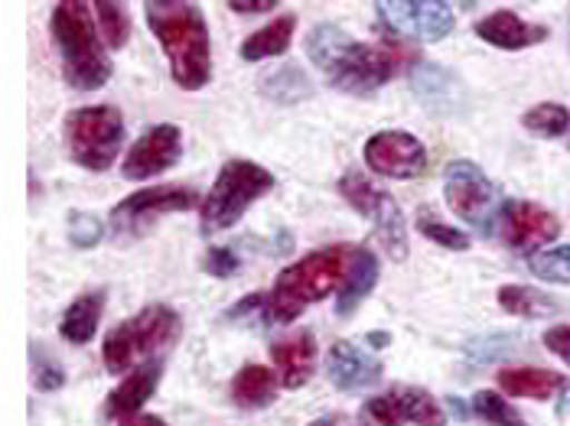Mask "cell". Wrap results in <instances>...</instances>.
Masks as SVG:
<instances>
[{
    "label": "cell",
    "instance_id": "4dcf8cb0",
    "mask_svg": "<svg viewBox=\"0 0 570 426\" xmlns=\"http://www.w3.org/2000/svg\"><path fill=\"white\" fill-rule=\"evenodd\" d=\"M473 414L489 426H528L522 417H519V410L505 400V397H499V394H492V390H476V397H473Z\"/></svg>",
    "mask_w": 570,
    "mask_h": 426
},
{
    "label": "cell",
    "instance_id": "ffe728a7",
    "mask_svg": "<svg viewBox=\"0 0 570 426\" xmlns=\"http://www.w3.org/2000/svg\"><path fill=\"white\" fill-rule=\"evenodd\" d=\"M277 387H281V378L274 368L267 365H245L235 378H232V404L242 407V410H264L274 404L277 397Z\"/></svg>",
    "mask_w": 570,
    "mask_h": 426
},
{
    "label": "cell",
    "instance_id": "6da1fadb",
    "mask_svg": "<svg viewBox=\"0 0 570 426\" xmlns=\"http://www.w3.org/2000/svg\"><path fill=\"white\" fill-rule=\"evenodd\" d=\"M147 23L170 59V76L183 91H199L213 79V43L199 3L147 0Z\"/></svg>",
    "mask_w": 570,
    "mask_h": 426
},
{
    "label": "cell",
    "instance_id": "f35d334b",
    "mask_svg": "<svg viewBox=\"0 0 570 426\" xmlns=\"http://www.w3.org/2000/svg\"><path fill=\"white\" fill-rule=\"evenodd\" d=\"M368 341H372V345H389V336H385V333H372Z\"/></svg>",
    "mask_w": 570,
    "mask_h": 426
},
{
    "label": "cell",
    "instance_id": "cb8c5ba5",
    "mask_svg": "<svg viewBox=\"0 0 570 426\" xmlns=\"http://www.w3.org/2000/svg\"><path fill=\"white\" fill-rule=\"evenodd\" d=\"M411 86L417 91V98L434 111H456V105H460V82L446 69H438L431 62H421L414 69Z\"/></svg>",
    "mask_w": 570,
    "mask_h": 426
},
{
    "label": "cell",
    "instance_id": "e0dca14e",
    "mask_svg": "<svg viewBox=\"0 0 570 426\" xmlns=\"http://www.w3.org/2000/svg\"><path fill=\"white\" fill-rule=\"evenodd\" d=\"M271 361H274V371H277V378L287 390L304 387L309 382V375H313V365H316L313 333L301 329V333H291V336L274 341L271 345Z\"/></svg>",
    "mask_w": 570,
    "mask_h": 426
},
{
    "label": "cell",
    "instance_id": "44dd1931",
    "mask_svg": "<svg viewBox=\"0 0 570 426\" xmlns=\"http://www.w3.org/2000/svg\"><path fill=\"white\" fill-rule=\"evenodd\" d=\"M499 387L512 397H528V400H551L554 394L568 390V378L548 368H502L499 371Z\"/></svg>",
    "mask_w": 570,
    "mask_h": 426
},
{
    "label": "cell",
    "instance_id": "d4e9b609",
    "mask_svg": "<svg viewBox=\"0 0 570 426\" xmlns=\"http://www.w3.org/2000/svg\"><path fill=\"white\" fill-rule=\"evenodd\" d=\"M375 284H379V257H375L372 248L362 245V248H358V260H355V267H352L350 280H346V287H343L340 297H336V316H343V319L352 316L355 306L375 290Z\"/></svg>",
    "mask_w": 570,
    "mask_h": 426
},
{
    "label": "cell",
    "instance_id": "7402d4cb",
    "mask_svg": "<svg viewBox=\"0 0 570 426\" xmlns=\"http://www.w3.org/2000/svg\"><path fill=\"white\" fill-rule=\"evenodd\" d=\"M101 313H105V290H91L76 303H69V309L59 319V336L69 345H88L98 333Z\"/></svg>",
    "mask_w": 570,
    "mask_h": 426
},
{
    "label": "cell",
    "instance_id": "484cf974",
    "mask_svg": "<svg viewBox=\"0 0 570 426\" xmlns=\"http://www.w3.org/2000/svg\"><path fill=\"white\" fill-rule=\"evenodd\" d=\"M499 306L509 313V316H519V319H548L558 313V303L534 290V287H525V284H505L499 287Z\"/></svg>",
    "mask_w": 570,
    "mask_h": 426
},
{
    "label": "cell",
    "instance_id": "f546056e",
    "mask_svg": "<svg viewBox=\"0 0 570 426\" xmlns=\"http://www.w3.org/2000/svg\"><path fill=\"white\" fill-rule=\"evenodd\" d=\"M528 270L548 284H570V245L528 255Z\"/></svg>",
    "mask_w": 570,
    "mask_h": 426
},
{
    "label": "cell",
    "instance_id": "8d00e7d4",
    "mask_svg": "<svg viewBox=\"0 0 570 426\" xmlns=\"http://www.w3.org/2000/svg\"><path fill=\"white\" fill-rule=\"evenodd\" d=\"M118 426H170L164 417H154V414H134V417H125L118 420Z\"/></svg>",
    "mask_w": 570,
    "mask_h": 426
},
{
    "label": "cell",
    "instance_id": "e575fe53",
    "mask_svg": "<svg viewBox=\"0 0 570 426\" xmlns=\"http://www.w3.org/2000/svg\"><path fill=\"white\" fill-rule=\"evenodd\" d=\"M544 348L551 355H558L564 365H570V326H551L544 333Z\"/></svg>",
    "mask_w": 570,
    "mask_h": 426
},
{
    "label": "cell",
    "instance_id": "ac0fdd59",
    "mask_svg": "<svg viewBox=\"0 0 570 426\" xmlns=\"http://www.w3.org/2000/svg\"><path fill=\"white\" fill-rule=\"evenodd\" d=\"M476 37H480L483 43L495 46V49L515 52V49H528V46L544 43V40H548V27L528 23V20H522L515 10H495V13H489V17H483V20L476 23Z\"/></svg>",
    "mask_w": 570,
    "mask_h": 426
},
{
    "label": "cell",
    "instance_id": "1f68e13d",
    "mask_svg": "<svg viewBox=\"0 0 570 426\" xmlns=\"http://www.w3.org/2000/svg\"><path fill=\"white\" fill-rule=\"evenodd\" d=\"M30 378H33L37 390L52 394L66 384V368L52 355H46L40 345H30Z\"/></svg>",
    "mask_w": 570,
    "mask_h": 426
},
{
    "label": "cell",
    "instance_id": "7a4b0ae2",
    "mask_svg": "<svg viewBox=\"0 0 570 426\" xmlns=\"http://www.w3.org/2000/svg\"><path fill=\"white\" fill-rule=\"evenodd\" d=\"M358 248L362 245H330L281 270L267 294V326L294 323L313 303L333 294L340 297L358 260Z\"/></svg>",
    "mask_w": 570,
    "mask_h": 426
},
{
    "label": "cell",
    "instance_id": "4316f807",
    "mask_svg": "<svg viewBox=\"0 0 570 426\" xmlns=\"http://www.w3.org/2000/svg\"><path fill=\"white\" fill-rule=\"evenodd\" d=\"M95 20H98V33L108 49H125L131 40V17L125 10V3L115 0H98L95 3Z\"/></svg>",
    "mask_w": 570,
    "mask_h": 426
},
{
    "label": "cell",
    "instance_id": "277c9868",
    "mask_svg": "<svg viewBox=\"0 0 570 426\" xmlns=\"http://www.w3.org/2000/svg\"><path fill=\"white\" fill-rule=\"evenodd\" d=\"M91 10L95 7L86 0H62L52 7V20H49L52 40L62 59V79L76 91H95L108 86L115 72L108 59V46L95 30Z\"/></svg>",
    "mask_w": 570,
    "mask_h": 426
},
{
    "label": "cell",
    "instance_id": "ba28073f",
    "mask_svg": "<svg viewBox=\"0 0 570 426\" xmlns=\"http://www.w3.org/2000/svg\"><path fill=\"white\" fill-rule=\"evenodd\" d=\"M340 196L350 202L358 215H365L375 228V235L382 238L385 251L392 260L407 257V228H404V215L397 209L395 196L385 192L379 182H372L362 170L343 172L340 179Z\"/></svg>",
    "mask_w": 570,
    "mask_h": 426
},
{
    "label": "cell",
    "instance_id": "603a6c76",
    "mask_svg": "<svg viewBox=\"0 0 570 426\" xmlns=\"http://www.w3.org/2000/svg\"><path fill=\"white\" fill-rule=\"evenodd\" d=\"M294 30H297V17L294 13H284L277 20H271L267 27L255 30L245 43H242V59L245 62H264V59H274V56H284L291 43H294Z\"/></svg>",
    "mask_w": 570,
    "mask_h": 426
},
{
    "label": "cell",
    "instance_id": "8992f818",
    "mask_svg": "<svg viewBox=\"0 0 570 426\" xmlns=\"http://www.w3.org/2000/svg\"><path fill=\"white\" fill-rule=\"evenodd\" d=\"M176 339H179V316L174 309L164 303L144 306L137 316L115 326L105 336V341H101L105 368L111 375H125L137 361H150L157 351L170 348Z\"/></svg>",
    "mask_w": 570,
    "mask_h": 426
},
{
    "label": "cell",
    "instance_id": "52a82bcc",
    "mask_svg": "<svg viewBox=\"0 0 570 426\" xmlns=\"http://www.w3.org/2000/svg\"><path fill=\"white\" fill-rule=\"evenodd\" d=\"M69 157L88 172H105L125 147V118L115 105H88L66 115Z\"/></svg>",
    "mask_w": 570,
    "mask_h": 426
},
{
    "label": "cell",
    "instance_id": "d590c367",
    "mask_svg": "<svg viewBox=\"0 0 570 426\" xmlns=\"http://www.w3.org/2000/svg\"><path fill=\"white\" fill-rule=\"evenodd\" d=\"M228 10L235 13H264V10H277V0H228Z\"/></svg>",
    "mask_w": 570,
    "mask_h": 426
},
{
    "label": "cell",
    "instance_id": "9c48e42d",
    "mask_svg": "<svg viewBox=\"0 0 570 426\" xmlns=\"http://www.w3.org/2000/svg\"><path fill=\"white\" fill-rule=\"evenodd\" d=\"M443 196L456 218L470 221L476 231H489L495 209H499V189L473 160H453L443 172Z\"/></svg>",
    "mask_w": 570,
    "mask_h": 426
},
{
    "label": "cell",
    "instance_id": "d6986e66",
    "mask_svg": "<svg viewBox=\"0 0 570 426\" xmlns=\"http://www.w3.org/2000/svg\"><path fill=\"white\" fill-rule=\"evenodd\" d=\"M160 375H164V365L160 361H144L140 368L128 371V378L118 384L108 400H105V417L108 420H125L140 414V407L150 400V394L160 387Z\"/></svg>",
    "mask_w": 570,
    "mask_h": 426
},
{
    "label": "cell",
    "instance_id": "5b68a950",
    "mask_svg": "<svg viewBox=\"0 0 570 426\" xmlns=\"http://www.w3.org/2000/svg\"><path fill=\"white\" fill-rule=\"evenodd\" d=\"M274 182H277L274 172L258 167L255 160H242V157L225 160L209 196L203 199L199 235H219L225 228L238 225L242 215L274 189Z\"/></svg>",
    "mask_w": 570,
    "mask_h": 426
},
{
    "label": "cell",
    "instance_id": "30bf717a",
    "mask_svg": "<svg viewBox=\"0 0 570 426\" xmlns=\"http://www.w3.org/2000/svg\"><path fill=\"white\" fill-rule=\"evenodd\" d=\"M196 206H199V192L189 186H154V189H140V192H131L128 199H121L108 218H111V231L118 238H134L160 215L189 212Z\"/></svg>",
    "mask_w": 570,
    "mask_h": 426
},
{
    "label": "cell",
    "instance_id": "7c38bea8",
    "mask_svg": "<svg viewBox=\"0 0 570 426\" xmlns=\"http://www.w3.org/2000/svg\"><path fill=\"white\" fill-rule=\"evenodd\" d=\"M365 417L372 426H443L446 414L438 404L434 394H428L424 387H411V384H397L392 390L372 397L365 404Z\"/></svg>",
    "mask_w": 570,
    "mask_h": 426
},
{
    "label": "cell",
    "instance_id": "8fae6325",
    "mask_svg": "<svg viewBox=\"0 0 570 426\" xmlns=\"http://www.w3.org/2000/svg\"><path fill=\"white\" fill-rule=\"evenodd\" d=\"M375 10L379 20L401 40L438 43L446 40L456 27L453 7L440 0H392V3H375Z\"/></svg>",
    "mask_w": 570,
    "mask_h": 426
},
{
    "label": "cell",
    "instance_id": "9a60e30c",
    "mask_svg": "<svg viewBox=\"0 0 570 426\" xmlns=\"http://www.w3.org/2000/svg\"><path fill=\"white\" fill-rule=\"evenodd\" d=\"M179 153H183V133H179V128L176 125H157V128L144 130L134 140L121 172H125V179L144 182V179H154V176L176 167Z\"/></svg>",
    "mask_w": 570,
    "mask_h": 426
},
{
    "label": "cell",
    "instance_id": "3957f363",
    "mask_svg": "<svg viewBox=\"0 0 570 426\" xmlns=\"http://www.w3.org/2000/svg\"><path fill=\"white\" fill-rule=\"evenodd\" d=\"M309 62L346 95H375L395 76V56L385 46L358 43L336 23H320L307 37Z\"/></svg>",
    "mask_w": 570,
    "mask_h": 426
},
{
    "label": "cell",
    "instance_id": "83f0119b",
    "mask_svg": "<svg viewBox=\"0 0 570 426\" xmlns=\"http://www.w3.org/2000/svg\"><path fill=\"white\" fill-rule=\"evenodd\" d=\"M522 125L538 137H564L570 130V111L558 101H541L522 115Z\"/></svg>",
    "mask_w": 570,
    "mask_h": 426
},
{
    "label": "cell",
    "instance_id": "5bb4252c",
    "mask_svg": "<svg viewBox=\"0 0 570 426\" xmlns=\"http://www.w3.org/2000/svg\"><path fill=\"white\" fill-rule=\"evenodd\" d=\"M502 241L512 251H534L541 245H551L561 238V218L554 212H548L538 202H525V199H512L502 206Z\"/></svg>",
    "mask_w": 570,
    "mask_h": 426
},
{
    "label": "cell",
    "instance_id": "d6a6232c",
    "mask_svg": "<svg viewBox=\"0 0 570 426\" xmlns=\"http://www.w3.org/2000/svg\"><path fill=\"white\" fill-rule=\"evenodd\" d=\"M105 235V225L98 221V215L72 212L69 215V241L76 248H95Z\"/></svg>",
    "mask_w": 570,
    "mask_h": 426
},
{
    "label": "cell",
    "instance_id": "4fadbf2b",
    "mask_svg": "<svg viewBox=\"0 0 570 426\" xmlns=\"http://www.w3.org/2000/svg\"><path fill=\"white\" fill-rule=\"evenodd\" d=\"M365 167L389 179H414L428 170V150L407 130H379L365 140Z\"/></svg>",
    "mask_w": 570,
    "mask_h": 426
},
{
    "label": "cell",
    "instance_id": "f1b7e54d",
    "mask_svg": "<svg viewBox=\"0 0 570 426\" xmlns=\"http://www.w3.org/2000/svg\"><path fill=\"white\" fill-rule=\"evenodd\" d=\"M417 231H421L428 241L446 248V251H466V248H470V235H466L463 228H453V225L440 221L431 209H421V212H417Z\"/></svg>",
    "mask_w": 570,
    "mask_h": 426
},
{
    "label": "cell",
    "instance_id": "836d02e7",
    "mask_svg": "<svg viewBox=\"0 0 570 426\" xmlns=\"http://www.w3.org/2000/svg\"><path fill=\"white\" fill-rule=\"evenodd\" d=\"M203 267H206V274L225 280V277H235L242 270V257L235 255L232 248H209L206 257H203Z\"/></svg>",
    "mask_w": 570,
    "mask_h": 426
},
{
    "label": "cell",
    "instance_id": "74e56055",
    "mask_svg": "<svg viewBox=\"0 0 570 426\" xmlns=\"http://www.w3.org/2000/svg\"><path fill=\"white\" fill-rule=\"evenodd\" d=\"M309 426H355L350 417H320V420H313Z\"/></svg>",
    "mask_w": 570,
    "mask_h": 426
},
{
    "label": "cell",
    "instance_id": "2e32d148",
    "mask_svg": "<svg viewBox=\"0 0 570 426\" xmlns=\"http://www.w3.org/2000/svg\"><path fill=\"white\" fill-rule=\"evenodd\" d=\"M326 375L340 390H362L382 378V361L352 341H333L326 351Z\"/></svg>",
    "mask_w": 570,
    "mask_h": 426
}]
</instances>
